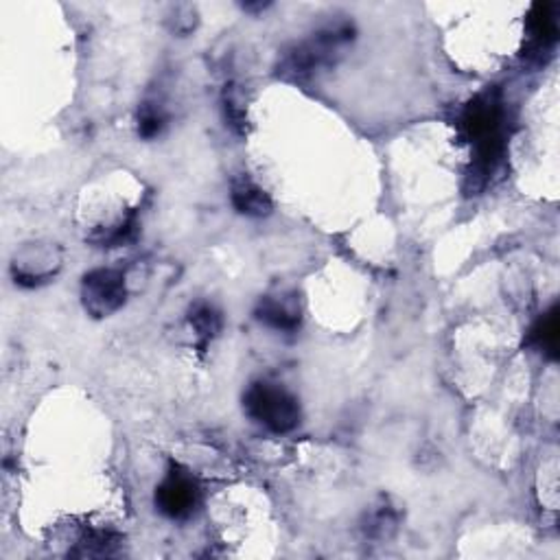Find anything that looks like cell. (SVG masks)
<instances>
[{
    "instance_id": "cell-1",
    "label": "cell",
    "mask_w": 560,
    "mask_h": 560,
    "mask_svg": "<svg viewBox=\"0 0 560 560\" xmlns=\"http://www.w3.org/2000/svg\"><path fill=\"white\" fill-rule=\"evenodd\" d=\"M246 410L254 421L274 433H287L300 423V405L280 385L259 382L248 390Z\"/></svg>"
},
{
    "instance_id": "cell-2",
    "label": "cell",
    "mask_w": 560,
    "mask_h": 560,
    "mask_svg": "<svg viewBox=\"0 0 560 560\" xmlns=\"http://www.w3.org/2000/svg\"><path fill=\"white\" fill-rule=\"evenodd\" d=\"M81 298H84V307L90 315L107 318V315L117 313L127 298L125 276L117 270L90 271L81 282Z\"/></svg>"
},
{
    "instance_id": "cell-3",
    "label": "cell",
    "mask_w": 560,
    "mask_h": 560,
    "mask_svg": "<svg viewBox=\"0 0 560 560\" xmlns=\"http://www.w3.org/2000/svg\"><path fill=\"white\" fill-rule=\"evenodd\" d=\"M199 499L198 482L188 473L179 469L168 473V477L160 484L156 493V504L160 513H165L171 519H184L195 510Z\"/></svg>"
},
{
    "instance_id": "cell-4",
    "label": "cell",
    "mask_w": 560,
    "mask_h": 560,
    "mask_svg": "<svg viewBox=\"0 0 560 560\" xmlns=\"http://www.w3.org/2000/svg\"><path fill=\"white\" fill-rule=\"evenodd\" d=\"M230 198L239 213L248 217H265L271 213V199L268 198V193L259 188L254 182H249V179L235 182Z\"/></svg>"
},
{
    "instance_id": "cell-5",
    "label": "cell",
    "mask_w": 560,
    "mask_h": 560,
    "mask_svg": "<svg viewBox=\"0 0 560 560\" xmlns=\"http://www.w3.org/2000/svg\"><path fill=\"white\" fill-rule=\"evenodd\" d=\"M257 318L276 331H296L300 326V311L298 307H290L285 300H274V298H265L260 300L257 309Z\"/></svg>"
},
{
    "instance_id": "cell-6",
    "label": "cell",
    "mask_w": 560,
    "mask_h": 560,
    "mask_svg": "<svg viewBox=\"0 0 560 560\" xmlns=\"http://www.w3.org/2000/svg\"><path fill=\"white\" fill-rule=\"evenodd\" d=\"M552 9V5H535V9H532L530 14L532 45H535L536 51H547V48L556 42L558 26Z\"/></svg>"
},
{
    "instance_id": "cell-7",
    "label": "cell",
    "mask_w": 560,
    "mask_h": 560,
    "mask_svg": "<svg viewBox=\"0 0 560 560\" xmlns=\"http://www.w3.org/2000/svg\"><path fill=\"white\" fill-rule=\"evenodd\" d=\"M527 344L535 346L536 351L545 352L547 357L558 355V309H552V311L538 320L535 329L530 331Z\"/></svg>"
},
{
    "instance_id": "cell-8",
    "label": "cell",
    "mask_w": 560,
    "mask_h": 560,
    "mask_svg": "<svg viewBox=\"0 0 560 560\" xmlns=\"http://www.w3.org/2000/svg\"><path fill=\"white\" fill-rule=\"evenodd\" d=\"M118 538L117 535L106 530H90L88 535L79 541V547L75 549V556H110V554L117 552L118 547Z\"/></svg>"
},
{
    "instance_id": "cell-9",
    "label": "cell",
    "mask_w": 560,
    "mask_h": 560,
    "mask_svg": "<svg viewBox=\"0 0 560 560\" xmlns=\"http://www.w3.org/2000/svg\"><path fill=\"white\" fill-rule=\"evenodd\" d=\"M191 326L204 341H210L213 337L219 335L221 315L217 309L209 307V304H198L191 311Z\"/></svg>"
},
{
    "instance_id": "cell-10",
    "label": "cell",
    "mask_w": 560,
    "mask_h": 560,
    "mask_svg": "<svg viewBox=\"0 0 560 560\" xmlns=\"http://www.w3.org/2000/svg\"><path fill=\"white\" fill-rule=\"evenodd\" d=\"M394 527H396V514L392 513V508L382 505L377 513H372L368 516L363 530H366V535L372 538H385V536H390V532H392Z\"/></svg>"
},
{
    "instance_id": "cell-11",
    "label": "cell",
    "mask_w": 560,
    "mask_h": 560,
    "mask_svg": "<svg viewBox=\"0 0 560 560\" xmlns=\"http://www.w3.org/2000/svg\"><path fill=\"white\" fill-rule=\"evenodd\" d=\"M165 114H162L160 107L156 106H145L143 112H140L138 117V132L143 138H154L162 132V127H165Z\"/></svg>"
}]
</instances>
